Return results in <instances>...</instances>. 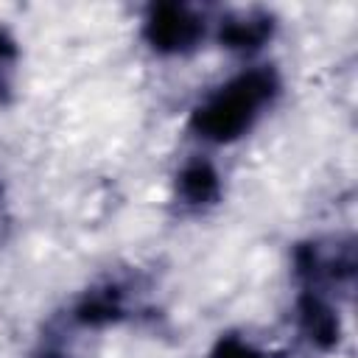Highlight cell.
<instances>
[{"label":"cell","mask_w":358,"mask_h":358,"mask_svg":"<svg viewBox=\"0 0 358 358\" xmlns=\"http://www.w3.org/2000/svg\"><path fill=\"white\" fill-rule=\"evenodd\" d=\"M280 76L274 67H252L213 95H207L190 115V129L210 143H232L243 137L260 112L277 98Z\"/></svg>","instance_id":"obj_1"},{"label":"cell","mask_w":358,"mask_h":358,"mask_svg":"<svg viewBox=\"0 0 358 358\" xmlns=\"http://www.w3.org/2000/svg\"><path fill=\"white\" fill-rule=\"evenodd\" d=\"M204 36V20L185 3L151 6L143 22V39L162 56L190 53Z\"/></svg>","instance_id":"obj_2"},{"label":"cell","mask_w":358,"mask_h":358,"mask_svg":"<svg viewBox=\"0 0 358 358\" xmlns=\"http://www.w3.org/2000/svg\"><path fill=\"white\" fill-rule=\"evenodd\" d=\"M294 274L305 288L319 291L322 285L347 282L355 274L352 241H305L294 249Z\"/></svg>","instance_id":"obj_3"},{"label":"cell","mask_w":358,"mask_h":358,"mask_svg":"<svg viewBox=\"0 0 358 358\" xmlns=\"http://www.w3.org/2000/svg\"><path fill=\"white\" fill-rule=\"evenodd\" d=\"M296 324L316 350H333L341 341V319L322 291L305 288L296 296Z\"/></svg>","instance_id":"obj_4"},{"label":"cell","mask_w":358,"mask_h":358,"mask_svg":"<svg viewBox=\"0 0 358 358\" xmlns=\"http://www.w3.org/2000/svg\"><path fill=\"white\" fill-rule=\"evenodd\" d=\"M271 36H274V17L260 8L241 11L218 22V42L238 53L260 50Z\"/></svg>","instance_id":"obj_5"},{"label":"cell","mask_w":358,"mask_h":358,"mask_svg":"<svg viewBox=\"0 0 358 358\" xmlns=\"http://www.w3.org/2000/svg\"><path fill=\"white\" fill-rule=\"evenodd\" d=\"M126 316V296L117 285H95L90 288L73 308V319L81 327H109Z\"/></svg>","instance_id":"obj_6"},{"label":"cell","mask_w":358,"mask_h":358,"mask_svg":"<svg viewBox=\"0 0 358 358\" xmlns=\"http://www.w3.org/2000/svg\"><path fill=\"white\" fill-rule=\"evenodd\" d=\"M176 193L187 207H210L221 199V176L213 162L190 159L176 173Z\"/></svg>","instance_id":"obj_7"},{"label":"cell","mask_w":358,"mask_h":358,"mask_svg":"<svg viewBox=\"0 0 358 358\" xmlns=\"http://www.w3.org/2000/svg\"><path fill=\"white\" fill-rule=\"evenodd\" d=\"M210 358H268V355L260 352L257 347H252L249 341H243L241 336H221L213 344Z\"/></svg>","instance_id":"obj_8"},{"label":"cell","mask_w":358,"mask_h":358,"mask_svg":"<svg viewBox=\"0 0 358 358\" xmlns=\"http://www.w3.org/2000/svg\"><path fill=\"white\" fill-rule=\"evenodd\" d=\"M17 56H20V50H17L14 36H11L6 28H0V92H6V90L11 87V76H14Z\"/></svg>","instance_id":"obj_9"},{"label":"cell","mask_w":358,"mask_h":358,"mask_svg":"<svg viewBox=\"0 0 358 358\" xmlns=\"http://www.w3.org/2000/svg\"><path fill=\"white\" fill-rule=\"evenodd\" d=\"M36 358H64L62 352H42V355H36Z\"/></svg>","instance_id":"obj_10"}]
</instances>
